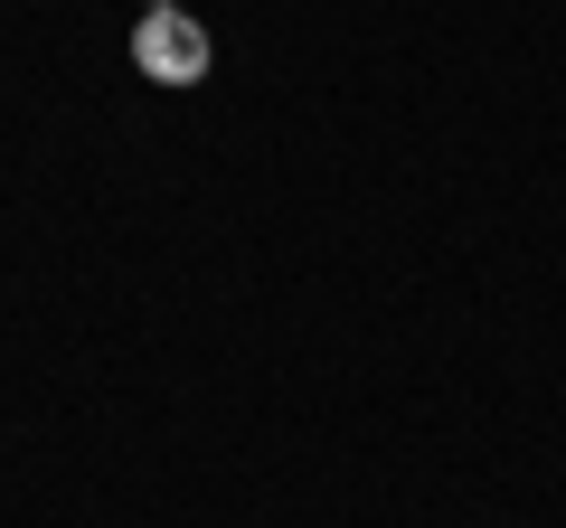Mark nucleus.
<instances>
[{
    "label": "nucleus",
    "mask_w": 566,
    "mask_h": 528,
    "mask_svg": "<svg viewBox=\"0 0 566 528\" xmlns=\"http://www.w3.org/2000/svg\"><path fill=\"white\" fill-rule=\"evenodd\" d=\"M208 57H218V47H208V29L189 20L180 0H170V10H142L133 20V66L151 85H199L208 76Z\"/></svg>",
    "instance_id": "obj_1"
}]
</instances>
